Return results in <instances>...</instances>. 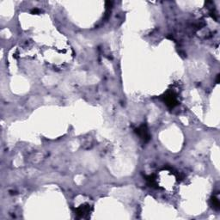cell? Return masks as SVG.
Masks as SVG:
<instances>
[{"label":"cell","mask_w":220,"mask_h":220,"mask_svg":"<svg viewBox=\"0 0 220 220\" xmlns=\"http://www.w3.org/2000/svg\"><path fill=\"white\" fill-rule=\"evenodd\" d=\"M138 133L140 135V137L144 139H149V133H148V131L147 129L145 127V126H141L140 128L138 130Z\"/></svg>","instance_id":"7a4b0ae2"},{"label":"cell","mask_w":220,"mask_h":220,"mask_svg":"<svg viewBox=\"0 0 220 220\" xmlns=\"http://www.w3.org/2000/svg\"><path fill=\"white\" fill-rule=\"evenodd\" d=\"M165 102L168 106H170L171 108H173L174 106L176 105L177 100H176V96H174V93H169L168 95L165 96Z\"/></svg>","instance_id":"6da1fadb"}]
</instances>
